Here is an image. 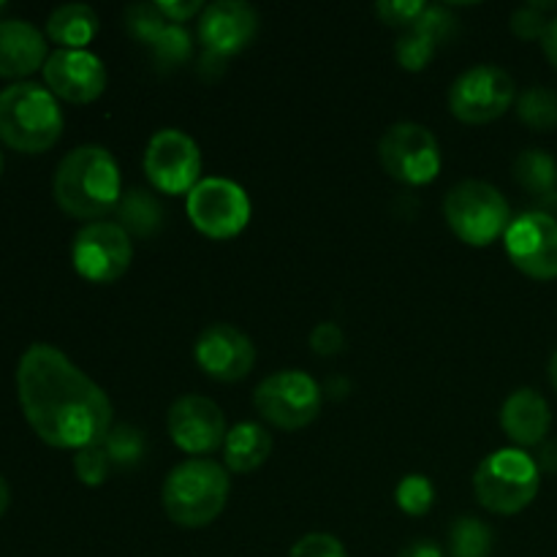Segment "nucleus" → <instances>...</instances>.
Here are the masks:
<instances>
[{"label":"nucleus","instance_id":"f257e3e1","mask_svg":"<svg viewBox=\"0 0 557 557\" xmlns=\"http://www.w3.org/2000/svg\"><path fill=\"white\" fill-rule=\"evenodd\" d=\"M16 392L33 433L54 449L98 446L114 428L107 392L49 343H33L22 354Z\"/></svg>","mask_w":557,"mask_h":557},{"label":"nucleus","instance_id":"f03ea898","mask_svg":"<svg viewBox=\"0 0 557 557\" xmlns=\"http://www.w3.org/2000/svg\"><path fill=\"white\" fill-rule=\"evenodd\" d=\"M54 201L71 218L92 221L114 212L120 196V169L107 147L85 145L71 150L54 172Z\"/></svg>","mask_w":557,"mask_h":557},{"label":"nucleus","instance_id":"7ed1b4c3","mask_svg":"<svg viewBox=\"0 0 557 557\" xmlns=\"http://www.w3.org/2000/svg\"><path fill=\"white\" fill-rule=\"evenodd\" d=\"M63 134L58 98L36 82H14L0 90V141L16 152L49 150Z\"/></svg>","mask_w":557,"mask_h":557},{"label":"nucleus","instance_id":"20e7f679","mask_svg":"<svg viewBox=\"0 0 557 557\" xmlns=\"http://www.w3.org/2000/svg\"><path fill=\"white\" fill-rule=\"evenodd\" d=\"M228 473L207 457H190L172 468L163 482V509L180 528H205L215 522L228 500Z\"/></svg>","mask_w":557,"mask_h":557},{"label":"nucleus","instance_id":"39448f33","mask_svg":"<svg viewBox=\"0 0 557 557\" xmlns=\"http://www.w3.org/2000/svg\"><path fill=\"white\" fill-rule=\"evenodd\" d=\"M542 471L522 449H498L479 462L473 490L479 504L493 515H520L536 500Z\"/></svg>","mask_w":557,"mask_h":557},{"label":"nucleus","instance_id":"423d86ee","mask_svg":"<svg viewBox=\"0 0 557 557\" xmlns=\"http://www.w3.org/2000/svg\"><path fill=\"white\" fill-rule=\"evenodd\" d=\"M444 218L451 232L468 245L495 243L511 223L509 201L495 185L484 180H462L446 194Z\"/></svg>","mask_w":557,"mask_h":557},{"label":"nucleus","instance_id":"0eeeda50","mask_svg":"<svg viewBox=\"0 0 557 557\" xmlns=\"http://www.w3.org/2000/svg\"><path fill=\"white\" fill-rule=\"evenodd\" d=\"M324 392L302 370H281L267 375L253 403L261 417L281 430H302L321 413Z\"/></svg>","mask_w":557,"mask_h":557},{"label":"nucleus","instance_id":"6e6552de","mask_svg":"<svg viewBox=\"0 0 557 557\" xmlns=\"http://www.w3.org/2000/svg\"><path fill=\"white\" fill-rule=\"evenodd\" d=\"M515 101V79L504 69L490 63L462 71L449 90L451 114L471 125H484L504 117Z\"/></svg>","mask_w":557,"mask_h":557},{"label":"nucleus","instance_id":"1a4fd4ad","mask_svg":"<svg viewBox=\"0 0 557 557\" xmlns=\"http://www.w3.org/2000/svg\"><path fill=\"white\" fill-rule=\"evenodd\" d=\"M386 172L406 185H428L441 172V147L433 131L419 123H397L379 141Z\"/></svg>","mask_w":557,"mask_h":557},{"label":"nucleus","instance_id":"9d476101","mask_svg":"<svg viewBox=\"0 0 557 557\" xmlns=\"http://www.w3.org/2000/svg\"><path fill=\"white\" fill-rule=\"evenodd\" d=\"M185 207L190 223L210 239L237 237L250 221L248 194L226 177L199 180Z\"/></svg>","mask_w":557,"mask_h":557},{"label":"nucleus","instance_id":"9b49d317","mask_svg":"<svg viewBox=\"0 0 557 557\" xmlns=\"http://www.w3.org/2000/svg\"><path fill=\"white\" fill-rule=\"evenodd\" d=\"M71 259L85 281L114 283L128 272L134 245L123 226L114 221H96L76 232Z\"/></svg>","mask_w":557,"mask_h":557},{"label":"nucleus","instance_id":"f8f14e48","mask_svg":"<svg viewBox=\"0 0 557 557\" xmlns=\"http://www.w3.org/2000/svg\"><path fill=\"white\" fill-rule=\"evenodd\" d=\"M145 174L161 194H190L201 174L199 145L177 128L158 131L145 150Z\"/></svg>","mask_w":557,"mask_h":557},{"label":"nucleus","instance_id":"ddd939ff","mask_svg":"<svg viewBox=\"0 0 557 557\" xmlns=\"http://www.w3.org/2000/svg\"><path fill=\"white\" fill-rule=\"evenodd\" d=\"M506 253L522 275L533 281L557 277V221L547 212H522L511 218L504 234Z\"/></svg>","mask_w":557,"mask_h":557},{"label":"nucleus","instance_id":"4468645a","mask_svg":"<svg viewBox=\"0 0 557 557\" xmlns=\"http://www.w3.org/2000/svg\"><path fill=\"white\" fill-rule=\"evenodd\" d=\"M169 435L188 455H212L226 441V417L210 397L185 395L169 408Z\"/></svg>","mask_w":557,"mask_h":557},{"label":"nucleus","instance_id":"2eb2a0df","mask_svg":"<svg viewBox=\"0 0 557 557\" xmlns=\"http://www.w3.org/2000/svg\"><path fill=\"white\" fill-rule=\"evenodd\" d=\"M44 82L54 98L90 103L107 90V65L87 49H54L44 63Z\"/></svg>","mask_w":557,"mask_h":557},{"label":"nucleus","instance_id":"dca6fc26","mask_svg":"<svg viewBox=\"0 0 557 557\" xmlns=\"http://www.w3.org/2000/svg\"><path fill=\"white\" fill-rule=\"evenodd\" d=\"M259 30V14L245 0H218L210 3L199 16V41L205 44V52L215 58H232L243 52L253 41Z\"/></svg>","mask_w":557,"mask_h":557},{"label":"nucleus","instance_id":"f3484780","mask_svg":"<svg viewBox=\"0 0 557 557\" xmlns=\"http://www.w3.org/2000/svg\"><path fill=\"white\" fill-rule=\"evenodd\" d=\"M194 357L199 368L215 381H239L253 370L256 348L245 332L232 324H212L201 330Z\"/></svg>","mask_w":557,"mask_h":557},{"label":"nucleus","instance_id":"a211bd4d","mask_svg":"<svg viewBox=\"0 0 557 557\" xmlns=\"http://www.w3.org/2000/svg\"><path fill=\"white\" fill-rule=\"evenodd\" d=\"M47 38L25 20H0V76L22 79L47 63Z\"/></svg>","mask_w":557,"mask_h":557},{"label":"nucleus","instance_id":"6ab92c4d","mask_svg":"<svg viewBox=\"0 0 557 557\" xmlns=\"http://www.w3.org/2000/svg\"><path fill=\"white\" fill-rule=\"evenodd\" d=\"M500 428L517 446H539L547 441L553 428L549 403L536 389H517L500 408Z\"/></svg>","mask_w":557,"mask_h":557},{"label":"nucleus","instance_id":"aec40b11","mask_svg":"<svg viewBox=\"0 0 557 557\" xmlns=\"http://www.w3.org/2000/svg\"><path fill=\"white\" fill-rule=\"evenodd\" d=\"M272 455V435L256 422L234 424L223 441V457H226L228 471L250 473L267 462Z\"/></svg>","mask_w":557,"mask_h":557},{"label":"nucleus","instance_id":"412c9836","mask_svg":"<svg viewBox=\"0 0 557 557\" xmlns=\"http://www.w3.org/2000/svg\"><path fill=\"white\" fill-rule=\"evenodd\" d=\"M98 33V14L85 3H65L47 20V36L60 49H85Z\"/></svg>","mask_w":557,"mask_h":557},{"label":"nucleus","instance_id":"4be33fe9","mask_svg":"<svg viewBox=\"0 0 557 557\" xmlns=\"http://www.w3.org/2000/svg\"><path fill=\"white\" fill-rule=\"evenodd\" d=\"M114 215H117V226H123L128 232V237H152L158 234V228L163 226V207L150 190L131 188L120 196L117 207H114Z\"/></svg>","mask_w":557,"mask_h":557},{"label":"nucleus","instance_id":"5701e85b","mask_svg":"<svg viewBox=\"0 0 557 557\" xmlns=\"http://www.w3.org/2000/svg\"><path fill=\"white\" fill-rule=\"evenodd\" d=\"M515 177L528 194L557 201V161L547 150H525L515 161Z\"/></svg>","mask_w":557,"mask_h":557},{"label":"nucleus","instance_id":"b1692460","mask_svg":"<svg viewBox=\"0 0 557 557\" xmlns=\"http://www.w3.org/2000/svg\"><path fill=\"white\" fill-rule=\"evenodd\" d=\"M517 117L533 131L557 128V92L549 87L533 85L517 98Z\"/></svg>","mask_w":557,"mask_h":557},{"label":"nucleus","instance_id":"393cba45","mask_svg":"<svg viewBox=\"0 0 557 557\" xmlns=\"http://www.w3.org/2000/svg\"><path fill=\"white\" fill-rule=\"evenodd\" d=\"M493 549V531L476 517H460L449 531L451 557H487Z\"/></svg>","mask_w":557,"mask_h":557},{"label":"nucleus","instance_id":"a878e982","mask_svg":"<svg viewBox=\"0 0 557 557\" xmlns=\"http://www.w3.org/2000/svg\"><path fill=\"white\" fill-rule=\"evenodd\" d=\"M103 451H107L109 462L117 468H134L139 466L145 457V433L134 424H114L109 435L103 438Z\"/></svg>","mask_w":557,"mask_h":557},{"label":"nucleus","instance_id":"bb28decb","mask_svg":"<svg viewBox=\"0 0 557 557\" xmlns=\"http://www.w3.org/2000/svg\"><path fill=\"white\" fill-rule=\"evenodd\" d=\"M395 500L406 515L422 517L433 509L435 504V487L424 473H408L400 479L395 490Z\"/></svg>","mask_w":557,"mask_h":557},{"label":"nucleus","instance_id":"cd10ccee","mask_svg":"<svg viewBox=\"0 0 557 557\" xmlns=\"http://www.w3.org/2000/svg\"><path fill=\"white\" fill-rule=\"evenodd\" d=\"M169 25L172 22L161 14L158 3H136L128 5V11H125V27H128L131 36L141 44H150V47Z\"/></svg>","mask_w":557,"mask_h":557},{"label":"nucleus","instance_id":"c85d7f7f","mask_svg":"<svg viewBox=\"0 0 557 557\" xmlns=\"http://www.w3.org/2000/svg\"><path fill=\"white\" fill-rule=\"evenodd\" d=\"M435 49H438V44H435L433 38L424 36V33L417 30V27H408V30L397 38L395 54H397V63H400L403 69L422 71L424 65L433 60Z\"/></svg>","mask_w":557,"mask_h":557},{"label":"nucleus","instance_id":"c756f323","mask_svg":"<svg viewBox=\"0 0 557 557\" xmlns=\"http://www.w3.org/2000/svg\"><path fill=\"white\" fill-rule=\"evenodd\" d=\"M152 58L163 69H174V65H183L190 58V36L183 25H169L166 30L158 36V41L152 44Z\"/></svg>","mask_w":557,"mask_h":557},{"label":"nucleus","instance_id":"7c9ffc66","mask_svg":"<svg viewBox=\"0 0 557 557\" xmlns=\"http://www.w3.org/2000/svg\"><path fill=\"white\" fill-rule=\"evenodd\" d=\"M549 9H557V3H539V0H531V3L515 9V14H511V30H515V36L525 38V41H536V38H542L549 25L544 11Z\"/></svg>","mask_w":557,"mask_h":557},{"label":"nucleus","instance_id":"2f4dec72","mask_svg":"<svg viewBox=\"0 0 557 557\" xmlns=\"http://www.w3.org/2000/svg\"><path fill=\"white\" fill-rule=\"evenodd\" d=\"M109 468H112V462H109L107 451H103L101 444L76 451L74 457L76 479H79L82 484H87V487H98V484L107 482Z\"/></svg>","mask_w":557,"mask_h":557},{"label":"nucleus","instance_id":"473e14b6","mask_svg":"<svg viewBox=\"0 0 557 557\" xmlns=\"http://www.w3.org/2000/svg\"><path fill=\"white\" fill-rule=\"evenodd\" d=\"M413 27L422 30L424 36L433 38L435 44H444L457 33V20L449 14L446 5H424V11L419 14V20L413 22Z\"/></svg>","mask_w":557,"mask_h":557},{"label":"nucleus","instance_id":"72a5a7b5","mask_svg":"<svg viewBox=\"0 0 557 557\" xmlns=\"http://www.w3.org/2000/svg\"><path fill=\"white\" fill-rule=\"evenodd\" d=\"M424 5L428 3H422V0H381V3L375 5V11H379V16L386 25L413 27V22L419 20Z\"/></svg>","mask_w":557,"mask_h":557},{"label":"nucleus","instance_id":"f704fd0d","mask_svg":"<svg viewBox=\"0 0 557 557\" xmlns=\"http://www.w3.org/2000/svg\"><path fill=\"white\" fill-rule=\"evenodd\" d=\"M288 557H348L343 544L330 533H308L294 544Z\"/></svg>","mask_w":557,"mask_h":557},{"label":"nucleus","instance_id":"c9c22d12","mask_svg":"<svg viewBox=\"0 0 557 557\" xmlns=\"http://www.w3.org/2000/svg\"><path fill=\"white\" fill-rule=\"evenodd\" d=\"M310 348H313L319 357H337V354L346 348V335H343V330L335 321H321V324L313 326V332H310Z\"/></svg>","mask_w":557,"mask_h":557},{"label":"nucleus","instance_id":"e433bc0d","mask_svg":"<svg viewBox=\"0 0 557 557\" xmlns=\"http://www.w3.org/2000/svg\"><path fill=\"white\" fill-rule=\"evenodd\" d=\"M158 9H161V14L166 16L169 22L180 25V22L190 20L194 14H199L201 3L199 0H185V3H180V0H172V3H169V0H161V3H158Z\"/></svg>","mask_w":557,"mask_h":557},{"label":"nucleus","instance_id":"4c0bfd02","mask_svg":"<svg viewBox=\"0 0 557 557\" xmlns=\"http://www.w3.org/2000/svg\"><path fill=\"white\" fill-rule=\"evenodd\" d=\"M397 557H444V553H441L438 544L430 542V539H419V542L406 544Z\"/></svg>","mask_w":557,"mask_h":557},{"label":"nucleus","instance_id":"58836bf2","mask_svg":"<svg viewBox=\"0 0 557 557\" xmlns=\"http://www.w3.org/2000/svg\"><path fill=\"white\" fill-rule=\"evenodd\" d=\"M542 47H544V54H547L549 63L557 69V16L549 20L547 30H544V36H542Z\"/></svg>","mask_w":557,"mask_h":557},{"label":"nucleus","instance_id":"ea45409f","mask_svg":"<svg viewBox=\"0 0 557 557\" xmlns=\"http://www.w3.org/2000/svg\"><path fill=\"white\" fill-rule=\"evenodd\" d=\"M536 466L539 471H549V473L557 471V441H549V444L542 446V455H539Z\"/></svg>","mask_w":557,"mask_h":557},{"label":"nucleus","instance_id":"a19ab883","mask_svg":"<svg viewBox=\"0 0 557 557\" xmlns=\"http://www.w3.org/2000/svg\"><path fill=\"white\" fill-rule=\"evenodd\" d=\"M9 506H11V490H9V484H5V479L0 476V517L9 511Z\"/></svg>","mask_w":557,"mask_h":557},{"label":"nucleus","instance_id":"79ce46f5","mask_svg":"<svg viewBox=\"0 0 557 557\" xmlns=\"http://www.w3.org/2000/svg\"><path fill=\"white\" fill-rule=\"evenodd\" d=\"M549 381H553V386H555V392H557V348H555L553 359H549Z\"/></svg>","mask_w":557,"mask_h":557},{"label":"nucleus","instance_id":"37998d69","mask_svg":"<svg viewBox=\"0 0 557 557\" xmlns=\"http://www.w3.org/2000/svg\"><path fill=\"white\" fill-rule=\"evenodd\" d=\"M0 174H3V150H0Z\"/></svg>","mask_w":557,"mask_h":557}]
</instances>
